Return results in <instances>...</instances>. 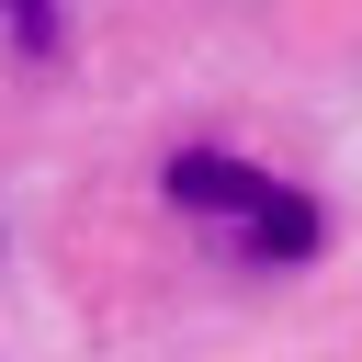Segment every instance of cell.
Returning a JSON list of instances; mask_svg holds the SVG:
<instances>
[{
  "instance_id": "2",
  "label": "cell",
  "mask_w": 362,
  "mask_h": 362,
  "mask_svg": "<svg viewBox=\"0 0 362 362\" xmlns=\"http://www.w3.org/2000/svg\"><path fill=\"white\" fill-rule=\"evenodd\" d=\"M11 11H34V23H45V0H11Z\"/></svg>"
},
{
  "instance_id": "1",
  "label": "cell",
  "mask_w": 362,
  "mask_h": 362,
  "mask_svg": "<svg viewBox=\"0 0 362 362\" xmlns=\"http://www.w3.org/2000/svg\"><path fill=\"white\" fill-rule=\"evenodd\" d=\"M170 204H192V215H238L249 260H317V238H328L305 192H283L272 170H249V158H226V147H181V158H170Z\"/></svg>"
}]
</instances>
